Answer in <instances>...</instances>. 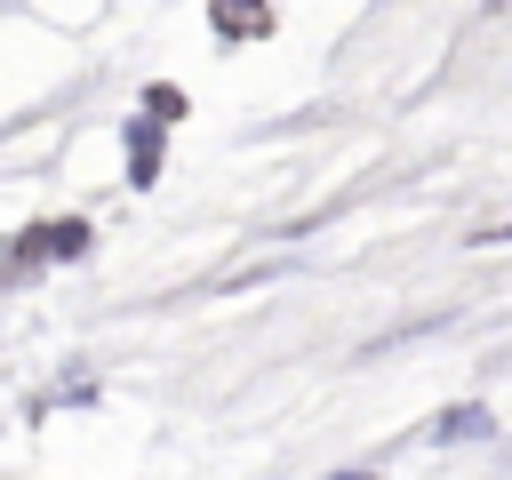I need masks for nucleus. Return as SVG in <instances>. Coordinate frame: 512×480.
I'll return each instance as SVG.
<instances>
[{
  "instance_id": "f257e3e1",
  "label": "nucleus",
  "mask_w": 512,
  "mask_h": 480,
  "mask_svg": "<svg viewBox=\"0 0 512 480\" xmlns=\"http://www.w3.org/2000/svg\"><path fill=\"white\" fill-rule=\"evenodd\" d=\"M432 440L448 448V440H488V408L480 400H464V408H448L440 424H432Z\"/></svg>"
},
{
  "instance_id": "f03ea898",
  "label": "nucleus",
  "mask_w": 512,
  "mask_h": 480,
  "mask_svg": "<svg viewBox=\"0 0 512 480\" xmlns=\"http://www.w3.org/2000/svg\"><path fill=\"white\" fill-rule=\"evenodd\" d=\"M144 120H184V88L152 80V88H144Z\"/></svg>"
},
{
  "instance_id": "7ed1b4c3",
  "label": "nucleus",
  "mask_w": 512,
  "mask_h": 480,
  "mask_svg": "<svg viewBox=\"0 0 512 480\" xmlns=\"http://www.w3.org/2000/svg\"><path fill=\"white\" fill-rule=\"evenodd\" d=\"M336 480H368V472H336Z\"/></svg>"
}]
</instances>
